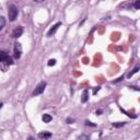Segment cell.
<instances>
[{
	"instance_id": "8fae6325",
	"label": "cell",
	"mask_w": 140,
	"mask_h": 140,
	"mask_svg": "<svg viewBox=\"0 0 140 140\" xmlns=\"http://www.w3.org/2000/svg\"><path fill=\"white\" fill-rule=\"evenodd\" d=\"M5 26V19L0 16V31H2Z\"/></svg>"
},
{
	"instance_id": "52a82bcc",
	"label": "cell",
	"mask_w": 140,
	"mask_h": 140,
	"mask_svg": "<svg viewBox=\"0 0 140 140\" xmlns=\"http://www.w3.org/2000/svg\"><path fill=\"white\" fill-rule=\"evenodd\" d=\"M52 136H53L52 132H49V131H42L38 134V138L41 140H48L52 138Z\"/></svg>"
},
{
	"instance_id": "2e32d148",
	"label": "cell",
	"mask_w": 140,
	"mask_h": 140,
	"mask_svg": "<svg viewBox=\"0 0 140 140\" xmlns=\"http://www.w3.org/2000/svg\"><path fill=\"white\" fill-rule=\"evenodd\" d=\"M124 79H125V75H122V77H119V78L117 79V80L112 81V83H118V82H120V81H123Z\"/></svg>"
},
{
	"instance_id": "ffe728a7",
	"label": "cell",
	"mask_w": 140,
	"mask_h": 140,
	"mask_svg": "<svg viewBox=\"0 0 140 140\" xmlns=\"http://www.w3.org/2000/svg\"><path fill=\"white\" fill-rule=\"evenodd\" d=\"M102 113H103V111H102V109H96V111H95V114L96 115H101Z\"/></svg>"
},
{
	"instance_id": "7a4b0ae2",
	"label": "cell",
	"mask_w": 140,
	"mask_h": 140,
	"mask_svg": "<svg viewBox=\"0 0 140 140\" xmlns=\"http://www.w3.org/2000/svg\"><path fill=\"white\" fill-rule=\"evenodd\" d=\"M18 13H19V10H18V7H16V5H9L8 16H9V20H10L11 22H13V21L16 19V16H18Z\"/></svg>"
},
{
	"instance_id": "9c48e42d",
	"label": "cell",
	"mask_w": 140,
	"mask_h": 140,
	"mask_svg": "<svg viewBox=\"0 0 140 140\" xmlns=\"http://www.w3.org/2000/svg\"><path fill=\"white\" fill-rule=\"evenodd\" d=\"M52 119H53V117L50 116L49 114H44L43 116H42V120H43V123H50L52 122Z\"/></svg>"
},
{
	"instance_id": "5bb4252c",
	"label": "cell",
	"mask_w": 140,
	"mask_h": 140,
	"mask_svg": "<svg viewBox=\"0 0 140 140\" xmlns=\"http://www.w3.org/2000/svg\"><path fill=\"white\" fill-rule=\"evenodd\" d=\"M47 65L49 66V67L55 66V65H56V59H49V60H48V62H47Z\"/></svg>"
},
{
	"instance_id": "30bf717a",
	"label": "cell",
	"mask_w": 140,
	"mask_h": 140,
	"mask_svg": "<svg viewBox=\"0 0 140 140\" xmlns=\"http://www.w3.org/2000/svg\"><path fill=\"white\" fill-rule=\"evenodd\" d=\"M139 69H140V66L139 65H136V67L134 68V69H132L131 71H130V72L127 75V78H131V77L135 75V73H137L138 71H139Z\"/></svg>"
},
{
	"instance_id": "7c38bea8",
	"label": "cell",
	"mask_w": 140,
	"mask_h": 140,
	"mask_svg": "<svg viewBox=\"0 0 140 140\" xmlns=\"http://www.w3.org/2000/svg\"><path fill=\"white\" fill-rule=\"evenodd\" d=\"M125 124H126V123H125V122H118V123H113V126H114L115 128H120V127H123V126H125Z\"/></svg>"
},
{
	"instance_id": "d6986e66",
	"label": "cell",
	"mask_w": 140,
	"mask_h": 140,
	"mask_svg": "<svg viewBox=\"0 0 140 140\" xmlns=\"http://www.w3.org/2000/svg\"><path fill=\"white\" fill-rule=\"evenodd\" d=\"M66 122H67V124H72V123L75 122V119H73V118H70V117H68L67 119H66Z\"/></svg>"
},
{
	"instance_id": "ba28073f",
	"label": "cell",
	"mask_w": 140,
	"mask_h": 140,
	"mask_svg": "<svg viewBox=\"0 0 140 140\" xmlns=\"http://www.w3.org/2000/svg\"><path fill=\"white\" fill-rule=\"evenodd\" d=\"M88 100H89V90L86 89V90L82 92V95H81V102H82V103H86V102H88Z\"/></svg>"
},
{
	"instance_id": "277c9868",
	"label": "cell",
	"mask_w": 140,
	"mask_h": 140,
	"mask_svg": "<svg viewBox=\"0 0 140 140\" xmlns=\"http://www.w3.org/2000/svg\"><path fill=\"white\" fill-rule=\"evenodd\" d=\"M21 55H22V45H21V43L16 42L14 44V48H13V57L16 59H20Z\"/></svg>"
},
{
	"instance_id": "8992f818",
	"label": "cell",
	"mask_w": 140,
	"mask_h": 140,
	"mask_svg": "<svg viewBox=\"0 0 140 140\" xmlns=\"http://www.w3.org/2000/svg\"><path fill=\"white\" fill-rule=\"evenodd\" d=\"M59 26H61V22H58V23H56L55 25H53V27L49 30V31H48V33H47V36H48V37L53 36V35L57 32V30L59 29Z\"/></svg>"
},
{
	"instance_id": "5b68a950",
	"label": "cell",
	"mask_w": 140,
	"mask_h": 140,
	"mask_svg": "<svg viewBox=\"0 0 140 140\" xmlns=\"http://www.w3.org/2000/svg\"><path fill=\"white\" fill-rule=\"evenodd\" d=\"M23 26H21V25H19V26H16V29L13 30L12 31V33H11V36L13 37V38H19V37L23 34Z\"/></svg>"
},
{
	"instance_id": "3957f363",
	"label": "cell",
	"mask_w": 140,
	"mask_h": 140,
	"mask_svg": "<svg viewBox=\"0 0 140 140\" xmlns=\"http://www.w3.org/2000/svg\"><path fill=\"white\" fill-rule=\"evenodd\" d=\"M46 86H47L46 81H41V82H39L38 84L36 86V88L34 89L33 93H32V96H37V95H39V94H42L45 91Z\"/></svg>"
},
{
	"instance_id": "6da1fadb",
	"label": "cell",
	"mask_w": 140,
	"mask_h": 140,
	"mask_svg": "<svg viewBox=\"0 0 140 140\" xmlns=\"http://www.w3.org/2000/svg\"><path fill=\"white\" fill-rule=\"evenodd\" d=\"M0 64H5L7 66H11L14 64V61L5 50H0Z\"/></svg>"
},
{
	"instance_id": "603a6c76",
	"label": "cell",
	"mask_w": 140,
	"mask_h": 140,
	"mask_svg": "<svg viewBox=\"0 0 140 140\" xmlns=\"http://www.w3.org/2000/svg\"><path fill=\"white\" fill-rule=\"evenodd\" d=\"M2 106H3V103H2V102H0V109L2 108Z\"/></svg>"
},
{
	"instance_id": "7402d4cb",
	"label": "cell",
	"mask_w": 140,
	"mask_h": 140,
	"mask_svg": "<svg viewBox=\"0 0 140 140\" xmlns=\"http://www.w3.org/2000/svg\"><path fill=\"white\" fill-rule=\"evenodd\" d=\"M27 140H35V138H34V137H29V138H27Z\"/></svg>"
},
{
	"instance_id": "4fadbf2b",
	"label": "cell",
	"mask_w": 140,
	"mask_h": 140,
	"mask_svg": "<svg viewBox=\"0 0 140 140\" xmlns=\"http://www.w3.org/2000/svg\"><path fill=\"white\" fill-rule=\"evenodd\" d=\"M78 140H90V137L88 135H81V136H79Z\"/></svg>"
},
{
	"instance_id": "44dd1931",
	"label": "cell",
	"mask_w": 140,
	"mask_h": 140,
	"mask_svg": "<svg viewBox=\"0 0 140 140\" xmlns=\"http://www.w3.org/2000/svg\"><path fill=\"white\" fill-rule=\"evenodd\" d=\"M130 88L134 89V90H136V91H139V90H140V89L138 88V86H130Z\"/></svg>"
},
{
	"instance_id": "9a60e30c",
	"label": "cell",
	"mask_w": 140,
	"mask_h": 140,
	"mask_svg": "<svg viewBox=\"0 0 140 140\" xmlns=\"http://www.w3.org/2000/svg\"><path fill=\"white\" fill-rule=\"evenodd\" d=\"M134 7H135L136 10H139L140 9V0H137V1L134 3Z\"/></svg>"
},
{
	"instance_id": "ac0fdd59",
	"label": "cell",
	"mask_w": 140,
	"mask_h": 140,
	"mask_svg": "<svg viewBox=\"0 0 140 140\" xmlns=\"http://www.w3.org/2000/svg\"><path fill=\"white\" fill-rule=\"evenodd\" d=\"M100 90H101V86H95V88H93V94H94V95H95V94L97 93Z\"/></svg>"
},
{
	"instance_id": "e0dca14e",
	"label": "cell",
	"mask_w": 140,
	"mask_h": 140,
	"mask_svg": "<svg viewBox=\"0 0 140 140\" xmlns=\"http://www.w3.org/2000/svg\"><path fill=\"white\" fill-rule=\"evenodd\" d=\"M86 126H91V127H95L96 124H92L90 120H86Z\"/></svg>"
}]
</instances>
